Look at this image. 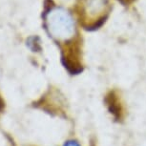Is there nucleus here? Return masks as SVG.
<instances>
[{
    "label": "nucleus",
    "instance_id": "obj_1",
    "mask_svg": "<svg viewBox=\"0 0 146 146\" xmlns=\"http://www.w3.org/2000/svg\"><path fill=\"white\" fill-rule=\"evenodd\" d=\"M49 34L58 40H67L75 35V22L72 15L61 8H54L46 15Z\"/></svg>",
    "mask_w": 146,
    "mask_h": 146
},
{
    "label": "nucleus",
    "instance_id": "obj_2",
    "mask_svg": "<svg viewBox=\"0 0 146 146\" xmlns=\"http://www.w3.org/2000/svg\"><path fill=\"white\" fill-rule=\"evenodd\" d=\"M106 0H85L82 7V13L88 19L98 20L103 13L106 12Z\"/></svg>",
    "mask_w": 146,
    "mask_h": 146
},
{
    "label": "nucleus",
    "instance_id": "obj_3",
    "mask_svg": "<svg viewBox=\"0 0 146 146\" xmlns=\"http://www.w3.org/2000/svg\"><path fill=\"white\" fill-rule=\"evenodd\" d=\"M64 146H79V144L76 141H73V140H70V141H67L64 144Z\"/></svg>",
    "mask_w": 146,
    "mask_h": 146
},
{
    "label": "nucleus",
    "instance_id": "obj_4",
    "mask_svg": "<svg viewBox=\"0 0 146 146\" xmlns=\"http://www.w3.org/2000/svg\"><path fill=\"white\" fill-rule=\"evenodd\" d=\"M3 108V102H2L1 98H0V111H1V109Z\"/></svg>",
    "mask_w": 146,
    "mask_h": 146
}]
</instances>
